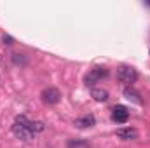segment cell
Instances as JSON below:
<instances>
[{
  "instance_id": "obj_1",
  "label": "cell",
  "mask_w": 150,
  "mask_h": 148,
  "mask_svg": "<svg viewBox=\"0 0 150 148\" xmlns=\"http://www.w3.org/2000/svg\"><path fill=\"white\" fill-rule=\"evenodd\" d=\"M117 78H119L122 84L131 85V84H134V82L138 80V72H136L133 66H120V68L117 70Z\"/></svg>"
},
{
  "instance_id": "obj_2",
  "label": "cell",
  "mask_w": 150,
  "mask_h": 148,
  "mask_svg": "<svg viewBox=\"0 0 150 148\" xmlns=\"http://www.w3.org/2000/svg\"><path fill=\"white\" fill-rule=\"evenodd\" d=\"M105 77H108V70L107 68H101V66H96V68L89 70V73L86 75L84 82H86V85H94L96 82H100Z\"/></svg>"
},
{
  "instance_id": "obj_3",
  "label": "cell",
  "mask_w": 150,
  "mask_h": 148,
  "mask_svg": "<svg viewBox=\"0 0 150 148\" xmlns=\"http://www.w3.org/2000/svg\"><path fill=\"white\" fill-rule=\"evenodd\" d=\"M40 98H42V101L47 103V105H56V103H59V99H61V92H59V89H56V87H47V89L42 91Z\"/></svg>"
},
{
  "instance_id": "obj_4",
  "label": "cell",
  "mask_w": 150,
  "mask_h": 148,
  "mask_svg": "<svg viewBox=\"0 0 150 148\" xmlns=\"http://www.w3.org/2000/svg\"><path fill=\"white\" fill-rule=\"evenodd\" d=\"M16 122L21 124V125H25V127H28L33 134H35V132H42V131L45 129L44 122H40V120H28L25 115H19V117L16 118Z\"/></svg>"
},
{
  "instance_id": "obj_5",
  "label": "cell",
  "mask_w": 150,
  "mask_h": 148,
  "mask_svg": "<svg viewBox=\"0 0 150 148\" xmlns=\"http://www.w3.org/2000/svg\"><path fill=\"white\" fill-rule=\"evenodd\" d=\"M112 120H113V122H117V124H126V122L129 120V110H127L126 106H122V105L113 106Z\"/></svg>"
},
{
  "instance_id": "obj_6",
  "label": "cell",
  "mask_w": 150,
  "mask_h": 148,
  "mask_svg": "<svg viewBox=\"0 0 150 148\" xmlns=\"http://www.w3.org/2000/svg\"><path fill=\"white\" fill-rule=\"evenodd\" d=\"M12 132H14L16 138L23 140V141H32V140H33V132H32L28 127H25V125H21V124H18V122H14Z\"/></svg>"
},
{
  "instance_id": "obj_7",
  "label": "cell",
  "mask_w": 150,
  "mask_h": 148,
  "mask_svg": "<svg viewBox=\"0 0 150 148\" xmlns=\"http://www.w3.org/2000/svg\"><path fill=\"white\" fill-rule=\"evenodd\" d=\"M117 138L126 140V141H131V140H136L138 138V131L134 127H120V129H117Z\"/></svg>"
},
{
  "instance_id": "obj_8",
  "label": "cell",
  "mask_w": 150,
  "mask_h": 148,
  "mask_svg": "<svg viewBox=\"0 0 150 148\" xmlns=\"http://www.w3.org/2000/svg\"><path fill=\"white\" fill-rule=\"evenodd\" d=\"M96 124V118L93 117V115H86V117H80V118H77L74 122L75 127H79V129H87V127H93Z\"/></svg>"
},
{
  "instance_id": "obj_9",
  "label": "cell",
  "mask_w": 150,
  "mask_h": 148,
  "mask_svg": "<svg viewBox=\"0 0 150 148\" xmlns=\"http://www.w3.org/2000/svg\"><path fill=\"white\" fill-rule=\"evenodd\" d=\"M124 98L129 99L131 103H136V105H142V103H143L140 92H138L136 89H133V87H126V89H124Z\"/></svg>"
},
{
  "instance_id": "obj_10",
  "label": "cell",
  "mask_w": 150,
  "mask_h": 148,
  "mask_svg": "<svg viewBox=\"0 0 150 148\" xmlns=\"http://www.w3.org/2000/svg\"><path fill=\"white\" fill-rule=\"evenodd\" d=\"M91 96L98 101V103H105V101H108V91L107 89H101V87H96V89H93L91 91Z\"/></svg>"
},
{
  "instance_id": "obj_11",
  "label": "cell",
  "mask_w": 150,
  "mask_h": 148,
  "mask_svg": "<svg viewBox=\"0 0 150 148\" xmlns=\"http://www.w3.org/2000/svg\"><path fill=\"white\" fill-rule=\"evenodd\" d=\"M12 61L14 63H26V59L23 58V54H12Z\"/></svg>"
},
{
  "instance_id": "obj_12",
  "label": "cell",
  "mask_w": 150,
  "mask_h": 148,
  "mask_svg": "<svg viewBox=\"0 0 150 148\" xmlns=\"http://www.w3.org/2000/svg\"><path fill=\"white\" fill-rule=\"evenodd\" d=\"M2 42H4L5 45H11V44H14L12 37H9V35H4V37H2Z\"/></svg>"
}]
</instances>
